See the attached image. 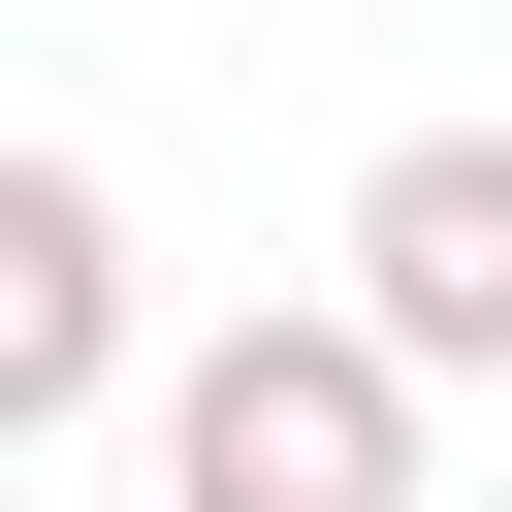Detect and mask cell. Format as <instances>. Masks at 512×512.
I'll use <instances>...</instances> for the list:
<instances>
[{
    "label": "cell",
    "mask_w": 512,
    "mask_h": 512,
    "mask_svg": "<svg viewBox=\"0 0 512 512\" xmlns=\"http://www.w3.org/2000/svg\"><path fill=\"white\" fill-rule=\"evenodd\" d=\"M96 384H128V192L0 128V480H32V448H64Z\"/></svg>",
    "instance_id": "obj_3"
},
{
    "label": "cell",
    "mask_w": 512,
    "mask_h": 512,
    "mask_svg": "<svg viewBox=\"0 0 512 512\" xmlns=\"http://www.w3.org/2000/svg\"><path fill=\"white\" fill-rule=\"evenodd\" d=\"M0 512H32V480H0Z\"/></svg>",
    "instance_id": "obj_4"
},
{
    "label": "cell",
    "mask_w": 512,
    "mask_h": 512,
    "mask_svg": "<svg viewBox=\"0 0 512 512\" xmlns=\"http://www.w3.org/2000/svg\"><path fill=\"white\" fill-rule=\"evenodd\" d=\"M384 384H512V128H384L352 160V288H320Z\"/></svg>",
    "instance_id": "obj_2"
},
{
    "label": "cell",
    "mask_w": 512,
    "mask_h": 512,
    "mask_svg": "<svg viewBox=\"0 0 512 512\" xmlns=\"http://www.w3.org/2000/svg\"><path fill=\"white\" fill-rule=\"evenodd\" d=\"M160 512H416V384L288 288V320H192L160 352Z\"/></svg>",
    "instance_id": "obj_1"
}]
</instances>
